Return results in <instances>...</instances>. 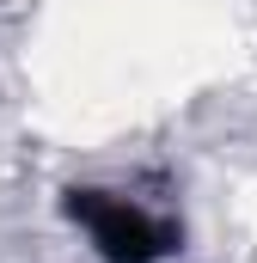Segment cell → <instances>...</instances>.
<instances>
[{
	"label": "cell",
	"mask_w": 257,
	"mask_h": 263,
	"mask_svg": "<svg viewBox=\"0 0 257 263\" xmlns=\"http://www.w3.org/2000/svg\"><path fill=\"white\" fill-rule=\"evenodd\" d=\"M62 208H67L74 227H86L92 251L104 263H159V257H172V251L184 245V227H178V220H159V214H147L141 202L111 196V190H92V184H74L62 196Z\"/></svg>",
	"instance_id": "obj_1"
}]
</instances>
